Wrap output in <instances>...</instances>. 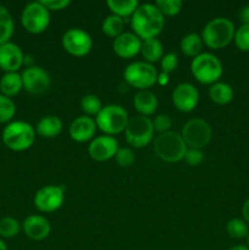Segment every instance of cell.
Returning <instances> with one entry per match:
<instances>
[{
	"mask_svg": "<svg viewBox=\"0 0 249 250\" xmlns=\"http://www.w3.org/2000/svg\"><path fill=\"white\" fill-rule=\"evenodd\" d=\"M131 27L142 41L156 38L165 27V17L155 4H139L131 16Z\"/></svg>",
	"mask_w": 249,
	"mask_h": 250,
	"instance_id": "6da1fadb",
	"label": "cell"
},
{
	"mask_svg": "<svg viewBox=\"0 0 249 250\" xmlns=\"http://www.w3.org/2000/svg\"><path fill=\"white\" fill-rule=\"evenodd\" d=\"M36 128L26 121H11L2 129V142L12 151H24L36 141Z\"/></svg>",
	"mask_w": 249,
	"mask_h": 250,
	"instance_id": "7a4b0ae2",
	"label": "cell"
},
{
	"mask_svg": "<svg viewBox=\"0 0 249 250\" xmlns=\"http://www.w3.org/2000/svg\"><path fill=\"white\" fill-rule=\"evenodd\" d=\"M233 22L227 17H215L210 20L202 31L203 43L210 49H222L233 41Z\"/></svg>",
	"mask_w": 249,
	"mask_h": 250,
	"instance_id": "3957f363",
	"label": "cell"
},
{
	"mask_svg": "<svg viewBox=\"0 0 249 250\" xmlns=\"http://www.w3.org/2000/svg\"><path fill=\"white\" fill-rule=\"evenodd\" d=\"M188 146L182 136L177 132L168 131L160 133L154 141V151L165 163H178L185 159Z\"/></svg>",
	"mask_w": 249,
	"mask_h": 250,
	"instance_id": "277c9868",
	"label": "cell"
},
{
	"mask_svg": "<svg viewBox=\"0 0 249 250\" xmlns=\"http://www.w3.org/2000/svg\"><path fill=\"white\" fill-rule=\"evenodd\" d=\"M190 72L198 82L211 85L219 82L224 72V67L216 55L203 51L190 62Z\"/></svg>",
	"mask_w": 249,
	"mask_h": 250,
	"instance_id": "5b68a950",
	"label": "cell"
},
{
	"mask_svg": "<svg viewBox=\"0 0 249 250\" xmlns=\"http://www.w3.org/2000/svg\"><path fill=\"white\" fill-rule=\"evenodd\" d=\"M128 120V114L124 107L117 104H109L103 106L99 114L95 116V124L106 136H115L126 129Z\"/></svg>",
	"mask_w": 249,
	"mask_h": 250,
	"instance_id": "8992f818",
	"label": "cell"
},
{
	"mask_svg": "<svg viewBox=\"0 0 249 250\" xmlns=\"http://www.w3.org/2000/svg\"><path fill=\"white\" fill-rule=\"evenodd\" d=\"M158 70L146 61H134L127 65L124 71V81L139 90H146L153 87L158 82Z\"/></svg>",
	"mask_w": 249,
	"mask_h": 250,
	"instance_id": "52a82bcc",
	"label": "cell"
},
{
	"mask_svg": "<svg viewBox=\"0 0 249 250\" xmlns=\"http://www.w3.org/2000/svg\"><path fill=\"white\" fill-rule=\"evenodd\" d=\"M154 126L153 121L149 117L137 115L128 120L126 129H124V137L127 143L134 148H144L148 146L154 137Z\"/></svg>",
	"mask_w": 249,
	"mask_h": 250,
	"instance_id": "ba28073f",
	"label": "cell"
},
{
	"mask_svg": "<svg viewBox=\"0 0 249 250\" xmlns=\"http://www.w3.org/2000/svg\"><path fill=\"white\" fill-rule=\"evenodd\" d=\"M22 27L28 33H43L50 23V11L41 1H32L21 12Z\"/></svg>",
	"mask_w": 249,
	"mask_h": 250,
	"instance_id": "9c48e42d",
	"label": "cell"
},
{
	"mask_svg": "<svg viewBox=\"0 0 249 250\" xmlns=\"http://www.w3.org/2000/svg\"><path fill=\"white\" fill-rule=\"evenodd\" d=\"M181 136L188 148L203 149L211 141L212 129L205 120L194 117L186 122Z\"/></svg>",
	"mask_w": 249,
	"mask_h": 250,
	"instance_id": "30bf717a",
	"label": "cell"
},
{
	"mask_svg": "<svg viewBox=\"0 0 249 250\" xmlns=\"http://www.w3.org/2000/svg\"><path fill=\"white\" fill-rule=\"evenodd\" d=\"M65 200V187L62 186H45L34 194L33 204L41 212H54L60 209Z\"/></svg>",
	"mask_w": 249,
	"mask_h": 250,
	"instance_id": "8fae6325",
	"label": "cell"
},
{
	"mask_svg": "<svg viewBox=\"0 0 249 250\" xmlns=\"http://www.w3.org/2000/svg\"><path fill=\"white\" fill-rule=\"evenodd\" d=\"M61 44H62L63 50L77 58L85 56L93 48L92 37L82 28L67 29L62 34Z\"/></svg>",
	"mask_w": 249,
	"mask_h": 250,
	"instance_id": "7c38bea8",
	"label": "cell"
},
{
	"mask_svg": "<svg viewBox=\"0 0 249 250\" xmlns=\"http://www.w3.org/2000/svg\"><path fill=\"white\" fill-rule=\"evenodd\" d=\"M23 89L29 94L41 95L50 88V75L39 66H27L21 73Z\"/></svg>",
	"mask_w": 249,
	"mask_h": 250,
	"instance_id": "4fadbf2b",
	"label": "cell"
},
{
	"mask_svg": "<svg viewBox=\"0 0 249 250\" xmlns=\"http://www.w3.org/2000/svg\"><path fill=\"white\" fill-rule=\"evenodd\" d=\"M117 150H119V142L115 139V137L106 136V134L93 138L88 146V154L90 158L100 163L115 158Z\"/></svg>",
	"mask_w": 249,
	"mask_h": 250,
	"instance_id": "5bb4252c",
	"label": "cell"
},
{
	"mask_svg": "<svg viewBox=\"0 0 249 250\" xmlns=\"http://www.w3.org/2000/svg\"><path fill=\"white\" fill-rule=\"evenodd\" d=\"M172 103L180 111L190 112L199 103V92L190 83H180L172 92Z\"/></svg>",
	"mask_w": 249,
	"mask_h": 250,
	"instance_id": "9a60e30c",
	"label": "cell"
},
{
	"mask_svg": "<svg viewBox=\"0 0 249 250\" xmlns=\"http://www.w3.org/2000/svg\"><path fill=\"white\" fill-rule=\"evenodd\" d=\"M24 63L22 49L14 42L0 45V70L6 72H17Z\"/></svg>",
	"mask_w": 249,
	"mask_h": 250,
	"instance_id": "2e32d148",
	"label": "cell"
},
{
	"mask_svg": "<svg viewBox=\"0 0 249 250\" xmlns=\"http://www.w3.org/2000/svg\"><path fill=\"white\" fill-rule=\"evenodd\" d=\"M142 39L133 32H124L112 42V50L119 58L132 59L141 53Z\"/></svg>",
	"mask_w": 249,
	"mask_h": 250,
	"instance_id": "e0dca14e",
	"label": "cell"
},
{
	"mask_svg": "<svg viewBox=\"0 0 249 250\" xmlns=\"http://www.w3.org/2000/svg\"><path fill=\"white\" fill-rule=\"evenodd\" d=\"M97 132V124L93 117L87 116V115H82L78 116L71 122L70 128H68V133L70 137L75 142L78 143H84V142L92 141Z\"/></svg>",
	"mask_w": 249,
	"mask_h": 250,
	"instance_id": "ac0fdd59",
	"label": "cell"
},
{
	"mask_svg": "<svg viewBox=\"0 0 249 250\" xmlns=\"http://www.w3.org/2000/svg\"><path fill=\"white\" fill-rule=\"evenodd\" d=\"M24 234L32 241H43L50 234V222L42 215H29L22 222Z\"/></svg>",
	"mask_w": 249,
	"mask_h": 250,
	"instance_id": "d6986e66",
	"label": "cell"
},
{
	"mask_svg": "<svg viewBox=\"0 0 249 250\" xmlns=\"http://www.w3.org/2000/svg\"><path fill=\"white\" fill-rule=\"evenodd\" d=\"M158 98L151 90H138L133 98V105L142 116H150L158 109Z\"/></svg>",
	"mask_w": 249,
	"mask_h": 250,
	"instance_id": "ffe728a7",
	"label": "cell"
},
{
	"mask_svg": "<svg viewBox=\"0 0 249 250\" xmlns=\"http://www.w3.org/2000/svg\"><path fill=\"white\" fill-rule=\"evenodd\" d=\"M62 131V121L55 115H46L38 121L36 133L43 138H55Z\"/></svg>",
	"mask_w": 249,
	"mask_h": 250,
	"instance_id": "44dd1931",
	"label": "cell"
},
{
	"mask_svg": "<svg viewBox=\"0 0 249 250\" xmlns=\"http://www.w3.org/2000/svg\"><path fill=\"white\" fill-rule=\"evenodd\" d=\"M23 89L21 73L6 72L0 77V94L12 98Z\"/></svg>",
	"mask_w": 249,
	"mask_h": 250,
	"instance_id": "7402d4cb",
	"label": "cell"
},
{
	"mask_svg": "<svg viewBox=\"0 0 249 250\" xmlns=\"http://www.w3.org/2000/svg\"><path fill=\"white\" fill-rule=\"evenodd\" d=\"M233 88L226 82H216L210 85L209 88V97L215 104L217 105H226L232 102L233 99Z\"/></svg>",
	"mask_w": 249,
	"mask_h": 250,
	"instance_id": "603a6c76",
	"label": "cell"
},
{
	"mask_svg": "<svg viewBox=\"0 0 249 250\" xmlns=\"http://www.w3.org/2000/svg\"><path fill=\"white\" fill-rule=\"evenodd\" d=\"M141 54L143 55L144 60L146 62L153 65L156 61H160L164 56V46L163 43L158 38L146 39L142 41Z\"/></svg>",
	"mask_w": 249,
	"mask_h": 250,
	"instance_id": "cb8c5ba5",
	"label": "cell"
},
{
	"mask_svg": "<svg viewBox=\"0 0 249 250\" xmlns=\"http://www.w3.org/2000/svg\"><path fill=\"white\" fill-rule=\"evenodd\" d=\"M203 39L197 33H188L181 39L180 49L186 56L194 59L199 54L203 53Z\"/></svg>",
	"mask_w": 249,
	"mask_h": 250,
	"instance_id": "d4e9b609",
	"label": "cell"
},
{
	"mask_svg": "<svg viewBox=\"0 0 249 250\" xmlns=\"http://www.w3.org/2000/svg\"><path fill=\"white\" fill-rule=\"evenodd\" d=\"M106 5L112 15L126 19L134 14L137 7L139 6V2L137 0H107Z\"/></svg>",
	"mask_w": 249,
	"mask_h": 250,
	"instance_id": "484cf974",
	"label": "cell"
},
{
	"mask_svg": "<svg viewBox=\"0 0 249 250\" xmlns=\"http://www.w3.org/2000/svg\"><path fill=\"white\" fill-rule=\"evenodd\" d=\"M14 31L15 22L11 14L7 10V7L0 4V45L10 42L12 34H14Z\"/></svg>",
	"mask_w": 249,
	"mask_h": 250,
	"instance_id": "4316f807",
	"label": "cell"
},
{
	"mask_svg": "<svg viewBox=\"0 0 249 250\" xmlns=\"http://www.w3.org/2000/svg\"><path fill=\"white\" fill-rule=\"evenodd\" d=\"M124 20L121 17L116 16V15H109L104 19L102 23V31L103 33L106 34L110 38H117L124 33Z\"/></svg>",
	"mask_w": 249,
	"mask_h": 250,
	"instance_id": "83f0119b",
	"label": "cell"
},
{
	"mask_svg": "<svg viewBox=\"0 0 249 250\" xmlns=\"http://www.w3.org/2000/svg\"><path fill=\"white\" fill-rule=\"evenodd\" d=\"M81 109L87 116H97L103 109V103L98 95L87 94L81 99Z\"/></svg>",
	"mask_w": 249,
	"mask_h": 250,
	"instance_id": "f1b7e54d",
	"label": "cell"
},
{
	"mask_svg": "<svg viewBox=\"0 0 249 250\" xmlns=\"http://www.w3.org/2000/svg\"><path fill=\"white\" fill-rule=\"evenodd\" d=\"M21 227V224L15 217H2L0 220V237L1 238H14L20 233Z\"/></svg>",
	"mask_w": 249,
	"mask_h": 250,
	"instance_id": "f546056e",
	"label": "cell"
},
{
	"mask_svg": "<svg viewBox=\"0 0 249 250\" xmlns=\"http://www.w3.org/2000/svg\"><path fill=\"white\" fill-rule=\"evenodd\" d=\"M16 114V104L11 98L0 94V124H9Z\"/></svg>",
	"mask_w": 249,
	"mask_h": 250,
	"instance_id": "4dcf8cb0",
	"label": "cell"
},
{
	"mask_svg": "<svg viewBox=\"0 0 249 250\" xmlns=\"http://www.w3.org/2000/svg\"><path fill=\"white\" fill-rule=\"evenodd\" d=\"M226 231L229 237L236 239L246 238L249 233L248 225L242 219H232L227 222Z\"/></svg>",
	"mask_w": 249,
	"mask_h": 250,
	"instance_id": "1f68e13d",
	"label": "cell"
},
{
	"mask_svg": "<svg viewBox=\"0 0 249 250\" xmlns=\"http://www.w3.org/2000/svg\"><path fill=\"white\" fill-rule=\"evenodd\" d=\"M155 6L160 10L164 16H176L181 12L182 1L181 0H158Z\"/></svg>",
	"mask_w": 249,
	"mask_h": 250,
	"instance_id": "d6a6232c",
	"label": "cell"
},
{
	"mask_svg": "<svg viewBox=\"0 0 249 250\" xmlns=\"http://www.w3.org/2000/svg\"><path fill=\"white\" fill-rule=\"evenodd\" d=\"M234 44L242 51H249V24H241L234 32Z\"/></svg>",
	"mask_w": 249,
	"mask_h": 250,
	"instance_id": "836d02e7",
	"label": "cell"
},
{
	"mask_svg": "<svg viewBox=\"0 0 249 250\" xmlns=\"http://www.w3.org/2000/svg\"><path fill=\"white\" fill-rule=\"evenodd\" d=\"M115 160L121 167H129L133 165L136 158H134V153L132 151V149L119 148L117 153L115 154Z\"/></svg>",
	"mask_w": 249,
	"mask_h": 250,
	"instance_id": "e575fe53",
	"label": "cell"
},
{
	"mask_svg": "<svg viewBox=\"0 0 249 250\" xmlns=\"http://www.w3.org/2000/svg\"><path fill=\"white\" fill-rule=\"evenodd\" d=\"M161 68H163V73H168L173 72V71L177 68L178 66V58L176 53H167L163 56V59L160 60Z\"/></svg>",
	"mask_w": 249,
	"mask_h": 250,
	"instance_id": "d590c367",
	"label": "cell"
},
{
	"mask_svg": "<svg viewBox=\"0 0 249 250\" xmlns=\"http://www.w3.org/2000/svg\"><path fill=\"white\" fill-rule=\"evenodd\" d=\"M154 129L160 133H165V132L170 131L171 126H172V119L168 115H158L153 121Z\"/></svg>",
	"mask_w": 249,
	"mask_h": 250,
	"instance_id": "8d00e7d4",
	"label": "cell"
},
{
	"mask_svg": "<svg viewBox=\"0 0 249 250\" xmlns=\"http://www.w3.org/2000/svg\"><path fill=\"white\" fill-rule=\"evenodd\" d=\"M185 160L188 165L198 166L203 160H204V154H203L202 149L188 148L187 153H186L185 155Z\"/></svg>",
	"mask_w": 249,
	"mask_h": 250,
	"instance_id": "74e56055",
	"label": "cell"
},
{
	"mask_svg": "<svg viewBox=\"0 0 249 250\" xmlns=\"http://www.w3.org/2000/svg\"><path fill=\"white\" fill-rule=\"evenodd\" d=\"M41 2L49 11H60L71 4L70 0H41Z\"/></svg>",
	"mask_w": 249,
	"mask_h": 250,
	"instance_id": "f35d334b",
	"label": "cell"
},
{
	"mask_svg": "<svg viewBox=\"0 0 249 250\" xmlns=\"http://www.w3.org/2000/svg\"><path fill=\"white\" fill-rule=\"evenodd\" d=\"M238 16L242 24H249V4L241 7V10L238 12Z\"/></svg>",
	"mask_w": 249,
	"mask_h": 250,
	"instance_id": "ab89813d",
	"label": "cell"
},
{
	"mask_svg": "<svg viewBox=\"0 0 249 250\" xmlns=\"http://www.w3.org/2000/svg\"><path fill=\"white\" fill-rule=\"evenodd\" d=\"M242 216H243L244 221L249 224V198L242 205Z\"/></svg>",
	"mask_w": 249,
	"mask_h": 250,
	"instance_id": "60d3db41",
	"label": "cell"
},
{
	"mask_svg": "<svg viewBox=\"0 0 249 250\" xmlns=\"http://www.w3.org/2000/svg\"><path fill=\"white\" fill-rule=\"evenodd\" d=\"M228 250H249L248 246H243V244H237V246L231 247Z\"/></svg>",
	"mask_w": 249,
	"mask_h": 250,
	"instance_id": "b9f144b4",
	"label": "cell"
},
{
	"mask_svg": "<svg viewBox=\"0 0 249 250\" xmlns=\"http://www.w3.org/2000/svg\"><path fill=\"white\" fill-rule=\"evenodd\" d=\"M0 250H7V246L1 238H0Z\"/></svg>",
	"mask_w": 249,
	"mask_h": 250,
	"instance_id": "7bdbcfd3",
	"label": "cell"
},
{
	"mask_svg": "<svg viewBox=\"0 0 249 250\" xmlns=\"http://www.w3.org/2000/svg\"><path fill=\"white\" fill-rule=\"evenodd\" d=\"M247 244H248V248H249V233L248 236H247Z\"/></svg>",
	"mask_w": 249,
	"mask_h": 250,
	"instance_id": "ee69618b",
	"label": "cell"
}]
</instances>
